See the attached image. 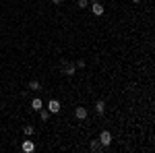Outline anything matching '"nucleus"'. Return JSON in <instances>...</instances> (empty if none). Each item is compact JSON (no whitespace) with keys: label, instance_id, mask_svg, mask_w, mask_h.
Wrapping results in <instances>:
<instances>
[{"label":"nucleus","instance_id":"1","mask_svg":"<svg viewBox=\"0 0 155 153\" xmlns=\"http://www.w3.org/2000/svg\"><path fill=\"white\" fill-rule=\"evenodd\" d=\"M60 72H62V75H66V77H72V75L77 72V66H74L72 62L62 60V62H60Z\"/></svg>","mask_w":155,"mask_h":153},{"label":"nucleus","instance_id":"2","mask_svg":"<svg viewBox=\"0 0 155 153\" xmlns=\"http://www.w3.org/2000/svg\"><path fill=\"white\" fill-rule=\"evenodd\" d=\"M99 143H101L104 147H110V143H112V132H110V130H101V135H99Z\"/></svg>","mask_w":155,"mask_h":153},{"label":"nucleus","instance_id":"3","mask_svg":"<svg viewBox=\"0 0 155 153\" xmlns=\"http://www.w3.org/2000/svg\"><path fill=\"white\" fill-rule=\"evenodd\" d=\"M91 11H93L95 17H101L104 15V4H99L97 0H91Z\"/></svg>","mask_w":155,"mask_h":153},{"label":"nucleus","instance_id":"4","mask_svg":"<svg viewBox=\"0 0 155 153\" xmlns=\"http://www.w3.org/2000/svg\"><path fill=\"white\" fill-rule=\"evenodd\" d=\"M48 110H50V114H58L60 112V101L58 99H50L48 101Z\"/></svg>","mask_w":155,"mask_h":153},{"label":"nucleus","instance_id":"5","mask_svg":"<svg viewBox=\"0 0 155 153\" xmlns=\"http://www.w3.org/2000/svg\"><path fill=\"white\" fill-rule=\"evenodd\" d=\"M74 116L79 118V120H85V118H87V108L77 106V110H74Z\"/></svg>","mask_w":155,"mask_h":153},{"label":"nucleus","instance_id":"6","mask_svg":"<svg viewBox=\"0 0 155 153\" xmlns=\"http://www.w3.org/2000/svg\"><path fill=\"white\" fill-rule=\"evenodd\" d=\"M39 89H41V83L37 81V79L29 81V85H27V91H39Z\"/></svg>","mask_w":155,"mask_h":153},{"label":"nucleus","instance_id":"7","mask_svg":"<svg viewBox=\"0 0 155 153\" xmlns=\"http://www.w3.org/2000/svg\"><path fill=\"white\" fill-rule=\"evenodd\" d=\"M21 149H23L25 153H31V151H35V145H33V143H31L29 139H27V141H23V145H21Z\"/></svg>","mask_w":155,"mask_h":153},{"label":"nucleus","instance_id":"8","mask_svg":"<svg viewBox=\"0 0 155 153\" xmlns=\"http://www.w3.org/2000/svg\"><path fill=\"white\" fill-rule=\"evenodd\" d=\"M89 147H91V151H104V149H106V147H104V145L99 143V139H93Z\"/></svg>","mask_w":155,"mask_h":153},{"label":"nucleus","instance_id":"9","mask_svg":"<svg viewBox=\"0 0 155 153\" xmlns=\"http://www.w3.org/2000/svg\"><path fill=\"white\" fill-rule=\"evenodd\" d=\"M95 110H97V114L101 116V114L106 112V101H104V99H97L95 101Z\"/></svg>","mask_w":155,"mask_h":153},{"label":"nucleus","instance_id":"10","mask_svg":"<svg viewBox=\"0 0 155 153\" xmlns=\"http://www.w3.org/2000/svg\"><path fill=\"white\" fill-rule=\"evenodd\" d=\"M41 108H44V101H41L39 97H35V99L31 101V110H35V112H39Z\"/></svg>","mask_w":155,"mask_h":153},{"label":"nucleus","instance_id":"11","mask_svg":"<svg viewBox=\"0 0 155 153\" xmlns=\"http://www.w3.org/2000/svg\"><path fill=\"white\" fill-rule=\"evenodd\" d=\"M23 132H25V137H33V132H35V128H33L31 124H25V126H23Z\"/></svg>","mask_w":155,"mask_h":153},{"label":"nucleus","instance_id":"12","mask_svg":"<svg viewBox=\"0 0 155 153\" xmlns=\"http://www.w3.org/2000/svg\"><path fill=\"white\" fill-rule=\"evenodd\" d=\"M39 118H41V122H46V120L50 118V110H46V108H41V110H39Z\"/></svg>","mask_w":155,"mask_h":153},{"label":"nucleus","instance_id":"13","mask_svg":"<svg viewBox=\"0 0 155 153\" xmlns=\"http://www.w3.org/2000/svg\"><path fill=\"white\" fill-rule=\"evenodd\" d=\"M87 4H89V0H77V6L79 8H87Z\"/></svg>","mask_w":155,"mask_h":153},{"label":"nucleus","instance_id":"14","mask_svg":"<svg viewBox=\"0 0 155 153\" xmlns=\"http://www.w3.org/2000/svg\"><path fill=\"white\" fill-rule=\"evenodd\" d=\"M74 66H77V68H85V60H77Z\"/></svg>","mask_w":155,"mask_h":153},{"label":"nucleus","instance_id":"15","mask_svg":"<svg viewBox=\"0 0 155 153\" xmlns=\"http://www.w3.org/2000/svg\"><path fill=\"white\" fill-rule=\"evenodd\" d=\"M60 2H62V0H52V4H60Z\"/></svg>","mask_w":155,"mask_h":153},{"label":"nucleus","instance_id":"16","mask_svg":"<svg viewBox=\"0 0 155 153\" xmlns=\"http://www.w3.org/2000/svg\"><path fill=\"white\" fill-rule=\"evenodd\" d=\"M132 2H141V0H132Z\"/></svg>","mask_w":155,"mask_h":153}]
</instances>
